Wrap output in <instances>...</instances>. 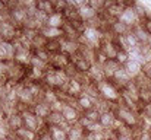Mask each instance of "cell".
Segmentation results:
<instances>
[{
	"instance_id": "obj_4",
	"label": "cell",
	"mask_w": 151,
	"mask_h": 140,
	"mask_svg": "<svg viewBox=\"0 0 151 140\" xmlns=\"http://www.w3.org/2000/svg\"><path fill=\"white\" fill-rule=\"evenodd\" d=\"M99 51L107 60H116V55L119 53V48L116 47V44L113 41H104V43H101Z\"/></svg>"
},
{
	"instance_id": "obj_20",
	"label": "cell",
	"mask_w": 151,
	"mask_h": 140,
	"mask_svg": "<svg viewBox=\"0 0 151 140\" xmlns=\"http://www.w3.org/2000/svg\"><path fill=\"white\" fill-rule=\"evenodd\" d=\"M50 134L53 140H68V133L59 127H50Z\"/></svg>"
},
{
	"instance_id": "obj_2",
	"label": "cell",
	"mask_w": 151,
	"mask_h": 140,
	"mask_svg": "<svg viewBox=\"0 0 151 140\" xmlns=\"http://www.w3.org/2000/svg\"><path fill=\"white\" fill-rule=\"evenodd\" d=\"M97 85V89L100 96L104 101H109V102H114V101H119L122 93H119V91L114 88V85L110 82V80H103L100 83H96Z\"/></svg>"
},
{
	"instance_id": "obj_21",
	"label": "cell",
	"mask_w": 151,
	"mask_h": 140,
	"mask_svg": "<svg viewBox=\"0 0 151 140\" xmlns=\"http://www.w3.org/2000/svg\"><path fill=\"white\" fill-rule=\"evenodd\" d=\"M32 93L29 91V88H24V89H18V98L22 102H31L32 101Z\"/></svg>"
},
{
	"instance_id": "obj_6",
	"label": "cell",
	"mask_w": 151,
	"mask_h": 140,
	"mask_svg": "<svg viewBox=\"0 0 151 140\" xmlns=\"http://www.w3.org/2000/svg\"><path fill=\"white\" fill-rule=\"evenodd\" d=\"M123 69L126 70V73L129 75L131 79H135V77H138L142 73V63L138 61V60H129L123 66Z\"/></svg>"
},
{
	"instance_id": "obj_30",
	"label": "cell",
	"mask_w": 151,
	"mask_h": 140,
	"mask_svg": "<svg viewBox=\"0 0 151 140\" xmlns=\"http://www.w3.org/2000/svg\"><path fill=\"white\" fill-rule=\"evenodd\" d=\"M148 77H150V79H151V72H150V73H148Z\"/></svg>"
},
{
	"instance_id": "obj_15",
	"label": "cell",
	"mask_w": 151,
	"mask_h": 140,
	"mask_svg": "<svg viewBox=\"0 0 151 140\" xmlns=\"http://www.w3.org/2000/svg\"><path fill=\"white\" fill-rule=\"evenodd\" d=\"M132 31V28H129L128 25H125L122 21H116L113 25H111V32L116 35V37H125V35H128L129 32Z\"/></svg>"
},
{
	"instance_id": "obj_12",
	"label": "cell",
	"mask_w": 151,
	"mask_h": 140,
	"mask_svg": "<svg viewBox=\"0 0 151 140\" xmlns=\"http://www.w3.org/2000/svg\"><path fill=\"white\" fill-rule=\"evenodd\" d=\"M85 137V130L84 127L76 123V124H72L70 130L68 131V140H84Z\"/></svg>"
},
{
	"instance_id": "obj_26",
	"label": "cell",
	"mask_w": 151,
	"mask_h": 140,
	"mask_svg": "<svg viewBox=\"0 0 151 140\" xmlns=\"http://www.w3.org/2000/svg\"><path fill=\"white\" fill-rule=\"evenodd\" d=\"M4 70H6V67H4V64H3V61H0V75H1V73H3Z\"/></svg>"
},
{
	"instance_id": "obj_7",
	"label": "cell",
	"mask_w": 151,
	"mask_h": 140,
	"mask_svg": "<svg viewBox=\"0 0 151 140\" xmlns=\"http://www.w3.org/2000/svg\"><path fill=\"white\" fill-rule=\"evenodd\" d=\"M120 67H123V66H120L116 60H107V61L101 66L103 73H104V76H106V80H111L113 76H114V73H116Z\"/></svg>"
},
{
	"instance_id": "obj_8",
	"label": "cell",
	"mask_w": 151,
	"mask_h": 140,
	"mask_svg": "<svg viewBox=\"0 0 151 140\" xmlns=\"http://www.w3.org/2000/svg\"><path fill=\"white\" fill-rule=\"evenodd\" d=\"M131 80H132V79L129 77V75L126 73V70H125L123 67H120V69H119V70L114 73V76H113V79H111L110 82H114V83H116L120 89H123V88H125V86L131 82Z\"/></svg>"
},
{
	"instance_id": "obj_14",
	"label": "cell",
	"mask_w": 151,
	"mask_h": 140,
	"mask_svg": "<svg viewBox=\"0 0 151 140\" xmlns=\"http://www.w3.org/2000/svg\"><path fill=\"white\" fill-rule=\"evenodd\" d=\"M41 35L49 41H54V40H57V38H60V37H63V32H62V29L60 28H50V26H44L43 29H41Z\"/></svg>"
},
{
	"instance_id": "obj_1",
	"label": "cell",
	"mask_w": 151,
	"mask_h": 140,
	"mask_svg": "<svg viewBox=\"0 0 151 140\" xmlns=\"http://www.w3.org/2000/svg\"><path fill=\"white\" fill-rule=\"evenodd\" d=\"M114 115H116V118H119L125 126H128V127H137L138 126V123H139V118L137 117V114L134 112V109H131V108H128V107H125V105H116L114 107Z\"/></svg>"
},
{
	"instance_id": "obj_23",
	"label": "cell",
	"mask_w": 151,
	"mask_h": 140,
	"mask_svg": "<svg viewBox=\"0 0 151 140\" xmlns=\"http://www.w3.org/2000/svg\"><path fill=\"white\" fill-rule=\"evenodd\" d=\"M16 133L19 134V136H22V139L24 140H34V133L32 131H29L28 129H19V130H16Z\"/></svg>"
},
{
	"instance_id": "obj_25",
	"label": "cell",
	"mask_w": 151,
	"mask_h": 140,
	"mask_svg": "<svg viewBox=\"0 0 151 140\" xmlns=\"http://www.w3.org/2000/svg\"><path fill=\"white\" fill-rule=\"evenodd\" d=\"M114 140H134V137H131V136H116Z\"/></svg>"
},
{
	"instance_id": "obj_13",
	"label": "cell",
	"mask_w": 151,
	"mask_h": 140,
	"mask_svg": "<svg viewBox=\"0 0 151 140\" xmlns=\"http://www.w3.org/2000/svg\"><path fill=\"white\" fill-rule=\"evenodd\" d=\"M94 104H96V101H94L93 98L84 95V93L76 98V107H78L81 111H84V112L88 111V109H91V108H94Z\"/></svg>"
},
{
	"instance_id": "obj_27",
	"label": "cell",
	"mask_w": 151,
	"mask_h": 140,
	"mask_svg": "<svg viewBox=\"0 0 151 140\" xmlns=\"http://www.w3.org/2000/svg\"><path fill=\"white\" fill-rule=\"evenodd\" d=\"M3 7H4V4H3V3H1V1H0V12H1V10H3Z\"/></svg>"
},
{
	"instance_id": "obj_16",
	"label": "cell",
	"mask_w": 151,
	"mask_h": 140,
	"mask_svg": "<svg viewBox=\"0 0 151 140\" xmlns=\"http://www.w3.org/2000/svg\"><path fill=\"white\" fill-rule=\"evenodd\" d=\"M116 121V115H114V111H107V112H103L100 117V124L104 129H113V124Z\"/></svg>"
},
{
	"instance_id": "obj_3",
	"label": "cell",
	"mask_w": 151,
	"mask_h": 140,
	"mask_svg": "<svg viewBox=\"0 0 151 140\" xmlns=\"http://www.w3.org/2000/svg\"><path fill=\"white\" fill-rule=\"evenodd\" d=\"M119 21H122L125 25H128L129 28H134V26H137V25H139L141 23V18L138 16V13L135 12V9L132 7V4H129L125 10H123V13H122V16L119 18Z\"/></svg>"
},
{
	"instance_id": "obj_9",
	"label": "cell",
	"mask_w": 151,
	"mask_h": 140,
	"mask_svg": "<svg viewBox=\"0 0 151 140\" xmlns=\"http://www.w3.org/2000/svg\"><path fill=\"white\" fill-rule=\"evenodd\" d=\"M22 121H24V126H25V129H28L29 131H32V133H35L37 131V129H38V117L35 115V114H32V112H25L24 114V117H22Z\"/></svg>"
},
{
	"instance_id": "obj_5",
	"label": "cell",
	"mask_w": 151,
	"mask_h": 140,
	"mask_svg": "<svg viewBox=\"0 0 151 140\" xmlns=\"http://www.w3.org/2000/svg\"><path fill=\"white\" fill-rule=\"evenodd\" d=\"M62 115H63L65 121L69 123V124H76L79 121V118H81L79 117V111L76 109V107L66 105V104H65V107L62 109Z\"/></svg>"
},
{
	"instance_id": "obj_29",
	"label": "cell",
	"mask_w": 151,
	"mask_h": 140,
	"mask_svg": "<svg viewBox=\"0 0 151 140\" xmlns=\"http://www.w3.org/2000/svg\"><path fill=\"white\" fill-rule=\"evenodd\" d=\"M1 22H3V16L0 15V23H1Z\"/></svg>"
},
{
	"instance_id": "obj_11",
	"label": "cell",
	"mask_w": 151,
	"mask_h": 140,
	"mask_svg": "<svg viewBox=\"0 0 151 140\" xmlns=\"http://www.w3.org/2000/svg\"><path fill=\"white\" fill-rule=\"evenodd\" d=\"M63 25H65V16H63V13H59V12H54L46 21V26H50V28H60L62 29Z\"/></svg>"
},
{
	"instance_id": "obj_24",
	"label": "cell",
	"mask_w": 151,
	"mask_h": 140,
	"mask_svg": "<svg viewBox=\"0 0 151 140\" xmlns=\"http://www.w3.org/2000/svg\"><path fill=\"white\" fill-rule=\"evenodd\" d=\"M144 25V28H145V31L148 32V35L151 37V19H145V22L142 23Z\"/></svg>"
},
{
	"instance_id": "obj_22",
	"label": "cell",
	"mask_w": 151,
	"mask_h": 140,
	"mask_svg": "<svg viewBox=\"0 0 151 140\" xmlns=\"http://www.w3.org/2000/svg\"><path fill=\"white\" fill-rule=\"evenodd\" d=\"M116 61L120 64V66H125L128 61H129V53L125 51V50H119L117 55H116Z\"/></svg>"
},
{
	"instance_id": "obj_28",
	"label": "cell",
	"mask_w": 151,
	"mask_h": 140,
	"mask_svg": "<svg viewBox=\"0 0 151 140\" xmlns=\"http://www.w3.org/2000/svg\"><path fill=\"white\" fill-rule=\"evenodd\" d=\"M147 45H148V47L151 48V37H150V40H148V44H147Z\"/></svg>"
},
{
	"instance_id": "obj_18",
	"label": "cell",
	"mask_w": 151,
	"mask_h": 140,
	"mask_svg": "<svg viewBox=\"0 0 151 140\" xmlns=\"http://www.w3.org/2000/svg\"><path fill=\"white\" fill-rule=\"evenodd\" d=\"M22 124H24V121H22V117H19V115L12 114V115L7 118V126H9L10 129L19 130V129H22Z\"/></svg>"
},
{
	"instance_id": "obj_17",
	"label": "cell",
	"mask_w": 151,
	"mask_h": 140,
	"mask_svg": "<svg viewBox=\"0 0 151 140\" xmlns=\"http://www.w3.org/2000/svg\"><path fill=\"white\" fill-rule=\"evenodd\" d=\"M46 120L50 124V127H60L65 123V118H63L62 112H54V111H51Z\"/></svg>"
},
{
	"instance_id": "obj_19",
	"label": "cell",
	"mask_w": 151,
	"mask_h": 140,
	"mask_svg": "<svg viewBox=\"0 0 151 140\" xmlns=\"http://www.w3.org/2000/svg\"><path fill=\"white\" fill-rule=\"evenodd\" d=\"M84 117L90 121V123H100V111H97L96 108H91V109H88V111H85L84 112Z\"/></svg>"
},
{
	"instance_id": "obj_10",
	"label": "cell",
	"mask_w": 151,
	"mask_h": 140,
	"mask_svg": "<svg viewBox=\"0 0 151 140\" xmlns=\"http://www.w3.org/2000/svg\"><path fill=\"white\" fill-rule=\"evenodd\" d=\"M78 13H79V19L84 21V22H88V23L99 16V13H97L90 4H85L84 7L78 9Z\"/></svg>"
}]
</instances>
